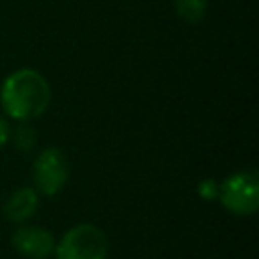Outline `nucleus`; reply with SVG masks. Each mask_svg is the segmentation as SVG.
<instances>
[{"mask_svg":"<svg viewBox=\"0 0 259 259\" xmlns=\"http://www.w3.org/2000/svg\"><path fill=\"white\" fill-rule=\"evenodd\" d=\"M51 103L49 81L34 69L22 67L12 71L0 87V107L16 121L40 117Z\"/></svg>","mask_w":259,"mask_h":259,"instance_id":"obj_1","label":"nucleus"},{"mask_svg":"<svg viewBox=\"0 0 259 259\" xmlns=\"http://www.w3.org/2000/svg\"><path fill=\"white\" fill-rule=\"evenodd\" d=\"M14 251L26 259H49L55 253V237L38 225H20L10 239Z\"/></svg>","mask_w":259,"mask_h":259,"instance_id":"obj_5","label":"nucleus"},{"mask_svg":"<svg viewBox=\"0 0 259 259\" xmlns=\"http://www.w3.org/2000/svg\"><path fill=\"white\" fill-rule=\"evenodd\" d=\"M38 208V192L32 186H22L18 190H14L2 206L4 217L10 223H26Z\"/></svg>","mask_w":259,"mask_h":259,"instance_id":"obj_6","label":"nucleus"},{"mask_svg":"<svg viewBox=\"0 0 259 259\" xmlns=\"http://www.w3.org/2000/svg\"><path fill=\"white\" fill-rule=\"evenodd\" d=\"M107 251L105 233L91 223H79L57 241L53 255L55 259H107Z\"/></svg>","mask_w":259,"mask_h":259,"instance_id":"obj_2","label":"nucleus"},{"mask_svg":"<svg viewBox=\"0 0 259 259\" xmlns=\"http://www.w3.org/2000/svg\"><path fill=\"white\" fill-rule=\"evenodd\" d=\"M196 192H198V196L204 198V200H217V198H219V182L212 180V178H204V180L198 182Z\"/></svg>","mask_w":259,"mask_h":259,"instance_id":"obj_9","label":"nucleus"},{"mask_svg":"<svg viewBox=\"0 0 259 259\" xmlns=\"http://www.w3.org/2000/svg\"><path fill=\"white\" fill-rule=\"evenodd\" d=\"M229 212L249 217L259 208V174L253 168L233 172L219 182V198Z\"/></svg>","mask_w":259,"mask_h":259,"instance_id":"obj_3","label":"nucleus"},{"mask_svg":"<svg viewBox=\"0 0 259 259\" xmlns=\"http://www.w3.org/2000/svg\"><path fill=\"white\" fill-rule=\"evenodd\" d=\"M208 0H174L176 14L186 22H200L206 14Z\"/></svg>","mask_w":259,"mask_h":259,"instance_id":"obj_7","label":"nucleus"},{"mask_svg":"<svg viewBox=\"0 0 259 259\" xmlns=\"http://www.w3.org/2000/svg\"><path fill=\"white\" fill-rule=\"evenodd\" d=\"M20 123H22V125H18L14 132L10 130V138H8V140H12L18 150L28 152V150H32L34 144H36V134H34V130H32L30 125H26V121H20Z\"/></svg>","mask_w":259,"mask_h":259,"instance_id":"obj_8","label":"nucleus"},{"mask_svg":"<svg viewBox=\"0 0 259 259\" xmlns=\"http://www.w3.org/2000/svg\"><path fill=\"white\" fill-rule=\"evenodd\" d=\"M8 138H10V125H8V121L4 117H0V150L10 142Z\"/></svg>","mask_w":259,"mask_h":259,"instance_id":"obj_10","label":"nucleus"},{"mask_svg":"<svg viewBox=\"0 0 259 259\" xmlns=\"http://www.w3.org/2000/svg\"><path fill=\"white\" fill-rule=\"evenodd\" d=\"M69 180V162L59 148H45L32 164L34 190L45 196H55Z\"/></svg>","mask_w":259,"mask_h":259,"instance_id":"obj_4","label":"nucleus"}]
</instances>
